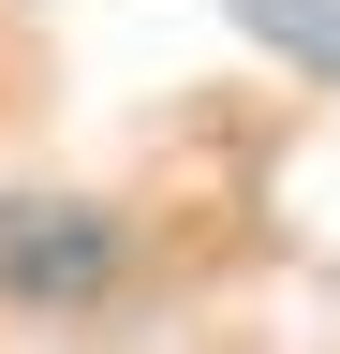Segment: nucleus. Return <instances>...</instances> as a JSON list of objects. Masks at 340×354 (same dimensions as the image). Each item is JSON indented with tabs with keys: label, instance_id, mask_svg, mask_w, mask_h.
Returning a JSON list of instances; mask_svg holds the SVG:
<instances>
[{
	"label": "nucleus",
	"instance_id": "nucleus-1",
	"mask_svg": "<svg viewBox=\"0 0 340 354\" xmlns=\"http://www.w3.org/2000/svg\"><path fill=\"white\" fill-rule=\"evenodd\" d=\"M0 281H30V295H89V281H104V236H89V221H0Z\"/></svg>",
	"mask_w": 340,
	"mask_h": 354
}]
</instances>
